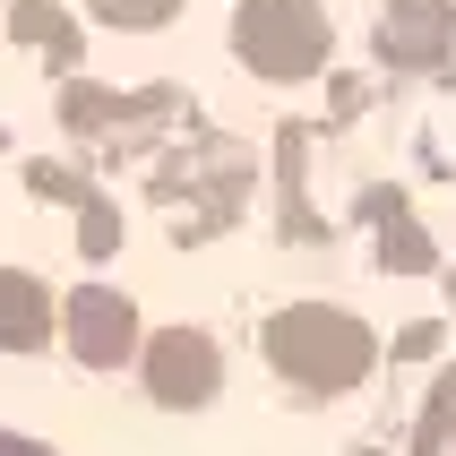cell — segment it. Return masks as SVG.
Wrapping results in <instances>:
<instances>
[{"mask_svg":"<svg viewBox=\"0 0 456 456\" xmlns=\"http://www.w3.org/2000/svg\"><path fill=\"white\" fill-rule=\"evenodd\" d=\"M258 354L293 396H354L370 370H379V336L362 328L354 310L336 302H284L267 328H258Z\"/></svg>","mask_w":456,"mask_h":456,"instance_id":"6da1fadb","label":"cell"},{"mask_svg":"<svg viewBox=\"0 0 456 456\" xmlns=\"http://www.w3.org/2000/svg\"><path fill=\"white\" fill-rule=\"evenodd\" d=\"M224 44L232 61L267 86H310V77L336 61V26L319 0H232L224 18Z\"/></svg>","mask_w":456,"mask_h":456,"instance_id":"7a4b0ae2","label":"cell"},{"mask_svg":"<svg viewBox=\"0 0 456 456\" xmlns=\"http://www.w3.org/2000/svg\"><path fill=\"white\" fill-rule=\"evenodd\" d=\"M138 387H147L164 413H207L216 396H224V345L207 328H147V345H138Z\"/></svg>","mask_w":456,"mask_h":456,"instance_id":"3957f363","label":"cell"},{"mask_svg":"<svg viewBox=\"0 0 456 456\" xmlns=\"http://www.w3.org/2000/svg\"><path fill=\"white\" fill-rule=\"evenodd\" d=\"M61 345L77 370H129L147 345V319L121 284H77V293H61Z\"/></svg>","mask_w":456,"mask_h":456,"instance_id":"277c9868","label":"cell"},{"mask_svg":"<svg viewBox=\"0 0 456 456\" xmlns=\"http://www.w3.org/2000/svg\"><path fill=\"white\" fill-rule=\"evenodd\" d=\"M456 44V0H387L379 9V61L396 69H439Z\"/></svg>","mask_w":456,"mask_h":456,"instance_id":"5b68a950","label":"cell"},{"mask_svg":"<svg viewBox=\"0 0 456 456\" xmlns=\"http://www.w3.org/2000/svg\"><path fill=\"white\" fill-rule=\"evenodd\" d=\"M61 328V302L35 267H0V354H44Z\"/></svg>","mask_w":456,"mask_h":456,"instance_id":"8992f818","label":"cell"},{"mask_svg":"<svg viewBox=\"0 0 456 456\" xmlns=\"http://www.w3.org/2000/svg\"><path fill=\"white\" fill-rule=\"evenodd\" d=\"M0 44L44 52L61 77H77V61H86V35L69 26V9H61V0H9V9H0Z\"/></svg>","mask_w":456,"mask_h":456,"instance_id":"52a82bcc","label":"cell"},{"mask_svg":"<svg viewBox=\"0 0 456 456\" xmlns=\"http://www.w3.org/2000/svg\"><path fill=\"white\" fill-rule=\"evenodd\" d=\"M370 216H379V267L387 276H422L431 267V232L405 216V199L396 190H370Z\"/></svg>","mask_w":456,"mask_h":456,"instance_id":"ba28073f","label":"cell"},{"mask_svg":"<svg viewBox=\"0 0 456 456\" xmlns=\"http://www.w3.org/2000/svg\"><path fill=\"white\" fill-rule=\"evenodd\" d=\"M121 121H129V95L86 86V77H69V86H61V129H69V138H112Z\"/></svg>","mask_w":456,"mask_h":456,"instance_id":"9c48e42d","label":"cell"},{"mask_svg":"<svg viewBox=\"0 0 456 456\" xmlns=\"http://www.w3.org/2000/svg\"><path fill=\"white\" fill-rule=\"evenodd\" d=\"M121 199H103V190H95V199H86V207H77V258H86V267H103V258H112V250H121Z\"/></svg>","mask_w":456,"mask_h":456,"instance_id":"30bf717a","label":"cell"},{"mask_svg":"<svg viewBox=\"0 0 456 456\" xmlns=\"http://www.w3.org/2000/svg\"><path fill=\"white\" fill-rule=\"evenodd\" d=\"M86 18L112 26V35H155V26L181 18V0H86Z\"/></svg>","mask_w":456,"mask_h":456,"instance_id":"8fae6325","label":"cell"},{"mask_svg":"<svg viewBox=\"0 0 456 456\" xmlns=\"http://www.w3.org/2000/svg\"><path fill=\"white\" fill-rule=\"evenodd\" d=\"M26 190H35L44 207H86V199H95V181L77 173V164H52V155H35V164H26Z\"/></svg>","mask_w":456,"mask_h":456,"instance_id":"7c38bea8","label":"cell"},{"mask_svg":"<svg viewBox=\"0 0 456 456\" xmlns=\"http://www.w3.org/2000/svg\"><path fill=\"white\" fill-rule=\"evenodd\" d=\"M413 456H456V405H431L422 431H413Z\"/></svg>","mask_w":456,"mask_h":456,"instance_id":"4fadbf2b","label":"cell"},{"mask_svg":"<svg viewBox=\"0 0 456 456\" xmlns=\"http://www.w3.org/2000/svg\"><path fill=\"white\" fill-rule=\"evenodd\" d=\"M431 354H439V328H431V319H413V328L396 336V362H431Z\"/></svg>","mask_w":456,"mask_h":456,"instance_id":"5bb4252c","label":"cell"},{"mask_svg":"<svg viewBox=\"0 0 456 456\" xmlns=\"http://www.w3.org/2000/svg\"><path fill=\"white\" fill-rule=\"evenodd\" d=\"M0 456H61V448H44V439H26V431H0Z\"/></svg>","mask_w":456,"mask_h":456,"instance_id":"9a60e30c","label":"cell"},{"mask_svg":"<svg viewBox=\"0 0 456 456\" xmlns=\"http://www.w3.org/2000/svg\"><path fill=\"white\" fill-rule=\"evenodd\" d=\"M448 302H456V276H448Z\"/></svg>","mask_w":456,"mask_h":456,"instance_id":"2e32d148","label":"cell"}]
</instances>
